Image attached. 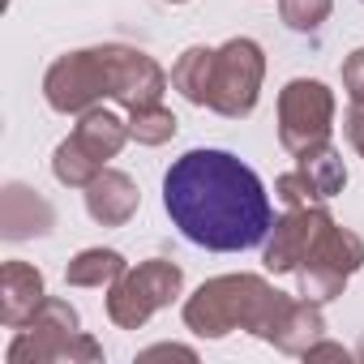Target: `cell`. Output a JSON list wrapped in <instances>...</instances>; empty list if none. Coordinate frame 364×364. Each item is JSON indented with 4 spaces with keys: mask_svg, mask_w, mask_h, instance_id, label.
<instances>
[{
    "mask_svg": "<svg viewBox=\"0 0 364 364\" xmlns=\"http://www.w3.org/2000/svg\"><path fill=\"white\" fill-rule=\"evenodd\" d=\"M163 210L198 249H257L274 223L262 176L232 150H185L163 176Z\"/></svg>",
    "mask_w": 364,
    "mask_h": 364,
    "instance_id": "cell-1",
    "label": "cell"
},
{
    "mask_svg": "<svg viewBox=\"0 0 364 364\" xmlns=\"http://www.w3.org/2000/svg\"><path fill=\"white\" fill-rule=\"evenodd\" d=\"M287 300L291 296L270 287L262 274H219V279H206L185 300L180 317L198 338H223L232 330H249L266 343Z\"/></svg>",
    "mask_w": 364,
    "mask_h": 364,
    "instance_id": "cell-2",
    "label": "cell"
},
{
    "mask_svg": "<svg viewBox=\"0 0 364 364\" xmlns=\"http://www.w3.org/2000/svg\"><path fill=\"white\" fill-rule=\"evenodd\" d=\"M129 141V120H120L112 107L95 103L77 116L73 133L52 150V176L69 189H86L90 180L124 150Z\"/></svg>",
    "mask_w": 364,
    "mask_h": 364,
    "instance_id": "cell-3",
    "label": "cell"
},
{
    "mask_svg": "<svg viewBox=\"0 0 364 364\" xmlns=\"http://www.w3.org/2000/svg\"><path fill=\"white\" fill-rule=\"evenodd\" d=\"M185 291V270L167 257H150L129 266L112 287H107V317L120 330H141L159 309H167Z\"/></svg>",
    "mask_w": 364,
    "mask_h": 364,
    "instance_id": "cell-4",
    "label": "cell"
},
{
    "mask_svg": "<svg viewBox=\"0 0 364 364\" xmlns=\"http://www.w3.org/2000/svg\"><path fill=\"white\" fill-rule=\"evenodd\" d=\"M262 82H266V52L257 39H228L223 48H215V77H210V112L228 116V120H245L253 116L257 99H262Z\"/></svg>",
    "mask_w": 364,
    "mask_h": 364,
    "instance_id": "cell-5",
    "label": "cell"
},
{
    "mask_svg": "<svg viewBox=\"0 0 364 364\" xmlns=\"http://www.w3.org/2000/svg\"><path fill=\"white\" fill-rule=\"evenodd\" d=\"M334 90L317 77H291L279 90V141L287 154H304L330 141L334 133Z\"/></svg>",
    "mask_w": 364,
    "mask_h": 364,
    "instance_id": "cell-6",
    "label": "cell"
},
{
    "mask_svg": "<svg viewBox=\"0 0 364 364\" xmlns=\"http://www.w3.org/2000/svg\"><path fill=\"white\" fill-rule=\"evenodd\" d=\"M364 266V240L351 232V228H338L334 219L321 228V236L313 240L309 257L300 262L296 270V283H300V296L317 300V304H330L343 296V287L351 283V274Z\"/></svg>",
    "mask_w": 364,
    "mask_h": 364,
    "instance_id": "cell-7",
    "label": "cell"
},
{
    "mask_svg": "<svg viewBox=\"0 0 364 364\" xmlns=\"http://www.w3.org/2000/svg\"><path fill=\"white\" fill-rule=\"evenodd\" d=\"M43 99L60 116H82L86 107L112 99L103 48H77V52L56 56L48 65V73H43Z\"/></svg>",
    "mask_w": 364,
    "mask_h": 364,
    "instance_id": "cell-8",
    "label": "cell"
},
{
    "mask_svg": "<svg viewBox=\"0 0 364 364\" xmlns=\"http://www.w3.org/2000/svg\"><path fill=\"white\" fill-rule=\"evenodd\" d=\"M103 56H107V90H112V103H120L124 112L146 107V103H163L167 73H163V65L150 52L129 48V43H103Z\"/></svg>",
    "mask_w": 364,
    "mask_h": 364,
    "instance_id": "cell-9",
    "label": "cell"
},
{
    "mask_svg": "<svg viewBox=\"0 0 364 364\" xmlns=\"http://www.w3.org/2000/svg\"><path fill=\"white\" fill-rule=\"evenodd\" d=\"M330 219H334V215L326 210V202H317V206H296V210H287L283 219H274L270 232H266V240H262V266H266L270 274H296L300 262L309 257L313 240L321 236V228H326Z\"/></svg>",
    "mask_w": 364,
    "mask_h": 364,
    "instance_id": "cell-10",
    "label": "cell"
},
{
    "mask_svg": "<svg viewBox=\"0 0 364 364\" xmlns=\"http://www.w3.org/2000/svg\"><path fill=\"white\" fill-rule=\"evenodd\" d=\"M9 364H99L103 360V343H95L86 330L73 334H43L22 326L18 338L5 351Z\"/></svg>",
    "mask_w": 364,
    "mask_h": 364,
    "instance_id": "cell-11",
    "label": "cell"
},
{
    "mask_svg": "<svg viewBox=\"0 0 364 364\" xmlns=\"http://www.w3.org/2000/svg\"><path fill=\"white\" fill-rule=\"evenodd\" d=\"M56 228V210L52 202L22 185V180H9L5 193H0V236L5 240H35V236H48Z\"/></svg>",
    "mask_w": 364,
    "mask_h": 364,
    "instance_id": "cell-12",
    "label": "cell"
},
{
    "mask_svg": "<svg viewBox=\"0 0 364 364\" xmlns=\"http://www.w3.org/2000/svg\"><path fill=\"white\" fill-rule=\"evenodd\" d=\"M141 206V193H137V180L120 167H103L90 185H86V215L99 223V228H124Z\"/></svg>",
    "mask_w": 364,
    "mask_h": 364,
    "instance_id": "cell-13",
    "label": "cell"
},
{
    "mask_svg": "<svg viewBox=\"0 0 364 364\" xmlns=\"http://www.w3.org/2000/svg\"><path fill=\"white\" fill-rule=\"evenodd\" d=\"M43 300H48L43 270L31 262H5V270H0V321L9 330H22Z\"/></svg>",
    "mask_w": 364,
    "mask_h": 364,
    "instance_id": "cell-14",
    "label": "cell"
},
{
    "mask_svg": "<svg viewBox=\"0 0 364 364\" xmlns=\"http://www.w3.org/2000/svg\"><path fill=\"white\" fill-rule=\"evenodd\" d=\"M317 338H326V313H321L317 300L300 296V300H287V309L279 313L266 343L274 351H283V355H304Z\"/></svg>",
    "mask_w": 364,
    "mask_h": 364,
    "instance_id": "cell-15",
    "label": "cell"
},
{
    "mask_svg": "<svg viewBox=\"0 0 364 364\" xmlns=\"http://www.w3.org/2000/svg\"><path fill=\"white\" fill-rule=\"evenodd\" d=\"M210 77H215V48H202V43L185 48L180 60L171 65V86L193 107H210Z\"/></svg>",
    "mask_w": 364,
    "mask_h": 364,
    "instance_id": "cell-16",
    "label": "cell"
},
{
    "mask_svg": "<svg viewBox=\"0 0 364 364\" xmlns=\"http://www.w3.org/2000/svg\"><path fill=\"white\" fill-rule=\"evenodd\" d=\"M124 270H129L124 253H116V249H82L77 257H69L65 283L69 287H112Z\"/></svg>",
    "mask_w": 364,
    "mask_h": 364,
    "instance_id": "cell-17",
    "label": "cell"
},
{
    "mask_svg": "<svg viewBox=\"0 0 364 364\" xmlns=\"http://www.w3.org/2000/svg\"><path fill=\"white\" fill-rule=\"evenodd\" d=\"M296 167L313 180V189L321 193V202H330V198H338V193L347 189V163H343V154H338L330 141L317 146V150L296 154Z\"/></svg>",
    "mask_w": 364,
    "mask_h": 364,
    "instance_id": "cell-18",
    "label": "cell"
},
{
    "mask_svg": "<svg viewBox=\"0 0 364 364\" xmlns=\"http://www.w3.org/2000/svg\"><path fill=\"white\" fill-rule=\"evenodd\" d=\"M176 129H180V120L163 103H146V107H133L129 112V137L137 146H163V141L176 137Z\"/></svg>",
    "mask_w": 364,
    "mask_h": 364,
    "instance_id": "cell-19",
    "label": "cell"
},
{
    "mask_svg": "<svg viewBox=\"0 0 364 364\" xmlns=\"http://www.w3.org/2000/svg\"><path fill=\"white\" fill-rule=\"evenodd\" d=\"M330 9H334V0H279V18H283V26L296 31V35L321 31L326 18H330Z\"/></svg>",
    "mask_w": 364,
    "mask_h": 364,
    "instance_id": "cell-20",
    "label": "cell"
},
{
    "mask_svg": "<svg viewBox=\"0 0 364 364\" xmlns=\"http://www.w3.org/2000/svg\"><path fill=\"white\" fill-rule=\"evenodd\" d=\"M26 326H31V330H43V334H73V330H82V317H77V309H73L69 300L48 296V300L39 304V313H35Z\"/></svg>",
    "mask_w": 364,
    "mask_h": 364,
    "instance_id": "cell-21",
    "label": "cell"
},
{
    "mask_svg": "<svg viewBox=\"0 0 364 364\" xmlns=\"http://www.w3.org/2000/svg\"><path fill=\"white\" fill-rule=\"evenodd\" d=\"M274 198H279L287 210H296V206H317V202H321V193L313 189V180H309L300 167H291V171H283V176L274 180Z\"/></svg>",
    "mask_w": 364,
    "mask_h": 364,
    "instance_id": "cell-22",
    "label": "cell"
},
{
    "mask_svg": "<svg viewBox=\"0 0 364 364\" xmlns=\"http://www.w3.org/2000/svg\"><path fill=\"white\" fill-rule=\"evenodd\" d=\"M343 90H347L351 103H364V48H355L343 60Z\"/></svg>",
    "mask_w": 364,
    "mask_h": 364,
    "instance_id": "cell-23",
    "label": "cell"
},
{
    "mask_svg": "<svg viewBox=\"0 0 364 364\" xmlns=\"http://www.w3.org/2000/svg\"><path fill=\"white\" fill-rule=\"evenodd\" d=\"M343 133H347L351 150L364 159V103H347V112H343Z\"/></svg>",
    "mask_w": 364,
    "mask_h": 364,
    "instance_id": "cell-24",
    "label": "cell"
},
{
    "mask_svg": "<svg viewBox=\"0 0 364 364\" xmlns=\"http://www.w3.org/2000/svg\"><path fill=\"white\" fill-rule=\"evenodd\" d=\"M167 355H180V360H198L193 347H180V343H154L146 351H137V360H167Z\"/></svg>",
    "mask_w": 364,
    "mask_h": 364,
    "instance_id": "cell-25",
    "label": "cell"
},
{
    "mask_svg": "<svg viewBox=\"0 0 364 364\" xmlns=\"http://www.w3.org/2000/svg\"><path fill=\"white\" fill-rule=\"evenodd\" d=\"M304 355H309V360H343V364L351 360V351H347V347H338V343H326V338H317V343H313Z\"/></svg>",
    "mask_w": 364,
    "mask_h": 364,
    "instance_id": "cell-26",
    "label": "cell"
},
{
    "mask_svg": "<svg viewBox=\"0 0 364 364\" xmlns=\"http://www.w3.org/2000/svg\"><path fill=\"white\" fill-rule=\"evenodd\" d=\"M355 360H364V343H360V347H355Z\"/></svg>",
    "mask_w": 364,
    "mask_h": 364,
    "instance_id": "cell-27",
    "label": "cell"
},
{
    "mask_svg": "<svg viewBox=\"0 0 364 364\" xmlns=\"http://www.w3.org/2000/svg\"><path fill=\"white\" fill-rule=\"evenodd\" d=\"M167 5H189V0H167Z\"/></svg>",
    "mask_w": 364,
    "mask_h": 364,
    "instance_id": "cell-28",
    "label": "cell"
}]
</instances>
